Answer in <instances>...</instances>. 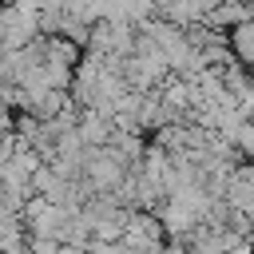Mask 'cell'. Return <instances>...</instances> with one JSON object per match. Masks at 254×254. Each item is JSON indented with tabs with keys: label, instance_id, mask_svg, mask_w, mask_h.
I'll list each match as a JSON object with an SVG mask.
<instances>
[{
	"label": "cell",
	"instance_id": "6da1fadb",
	"mask_svg": "<svg viewBox=\"0 0 254 254\" xmlns=\"http://www.w3.org/2000/svg\"><path fill=\"white\" fill-rule=\"evenodd\" d=\"M163 222H159V214H143V210H131V218H127V226H123V246L131 250V254H151V250H159V246H167L163 242Z\"/></svg>",
	"mask_w": 254,
	"mask_h": 254
},
{
	"label": "cell",
	"instance_id": "7a4b0ae2",
	"mask_svg": "<svg viewBox=\"0 0 254 254\" xmlns=\"http://www.w3.org/2000/svg\"><path fill=\"white\" fill-rule=\"evenodd\" d=\"M75 131H79V139H83L87 151H99V147H111L115 123H111L103 111H91V107H87V111L79 115V127H75Z\"/></svg>",
	"mask_w": 254,
	"mask_h": 254
},
{
	"label": "cell",
	"instance_id": "3957f363",
	"mask_svg": "<svg viewBox=\"0 0 254 254\" xmlns=\"http://www.w3.org/2000/svg\"><path fill=\"white\" fill-rule=\"evenodd\" d=\"M230 52L246 71H254V20H246L230 32Z\"/></svg>",
	"mask_w": 254,
	"mask_h": 254
},
{
	"label": "cell",
	"instance_id": "277c9868",
	"mask_svg": "<svg viewBox=\"0 0 254 254\" xmlns=\"http://www.w3.org/2000/svg\"><path fill=\"white\" fill-rule=\"evenodd\" d=\"M230 143H234V151H238L242 159H254V123H242Z\"/></svg>",
	"mask_w": 254,
	"mask_h": 254
}]
</instances>
